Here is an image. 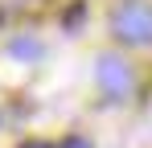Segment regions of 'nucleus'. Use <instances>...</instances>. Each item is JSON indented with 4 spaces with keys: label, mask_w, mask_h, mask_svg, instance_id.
<instances>
[{
    "label": "nucleus",
    "mask_w": 152,
    "mask_h": 148,
    "mask_svg": "<svg viewBox=\"0 0 152 148\" xmlns=\"http://www.w3.org/2000/svg\"><path fill=\"white\" fill-rule=\"evenodd\" d=\"M111 33L124 45H152V8L144 0H124L111 12Z\"/></svg>",
    "instance_id": "f257e3e1"
},
{
    "label": "nucleus",
    "mask_w": 152,
    "mask_h": 148,
    "mask_svg": "<svg viewBox=\"0 0 152 148\" xmlns=\"http://www.w3.org/2000/svg\"><path fill=\"white\" fill-rule=\"evenodd\" d=\"M95 78H99L103 95L115 99V103L132 95V66H127L119 53H103L99 62H95Z\"/></svg>",
    "instance_id": "f03ea898"
},
{
    "label": "nucleus",
    "mask_w": 152,
    "mask_h": 148,
    "mask_svg": "<svg viewBox=\"0 0 152 148\" xmlns=\"http://www.w3.org/2000/svg\"><path fill=\"white\" fill-rule=\"evenodd\" d=\"M8 53H12V58H29V62H33V58H41V45H37L33 37H17V41L8 45Z\"/></svg>",
    "instance_id": "7ed1b4c3"
},
{
    "label": "nucleus",
    "mask_w": 152,
    "mask_h": 148,
    "mask_svg": "<svg viewBox=\"0 0 152 148\" xmlns=\"http://www.w3.org/2000/svg\"><path fill=\"white\" fill-rule=\"evenodd\" d=\"M37 4H45V0H0V21L4 17H21V12L37 8Z\"/></svg>",
    "instance_id": "20e7f679"
},
{
    "label": "nucleus",
    "mask_w": 152,
    "mask_h": 148,
    "mask_svg": "<svg viewBox=\"0 0 152 148\" xmlns=\"http://www.w3.org/2000/svg\"><path fill=\"white\" fill-rule=\"evenodd\" d=\"M62 148H91V140H82V136H70V140H66Z\"/></svg>",
    "instance_id": "39448f33"
},
{
    "label": "nucleus",
    "mask_w": 152,
    "mask_h": 148,
    "mask_svg": "<svg viewBox=\"0 0 152 148\" xmlns=\"http://www.w3.org/2000/svg\"><path fill=\"white\" fill-rule=\"evenodd\" d=\"M21 148H53V144H45V140H33V144H21Z\"/></svg>",
    "instance_id": "423d86ee"
}]
</instances>
